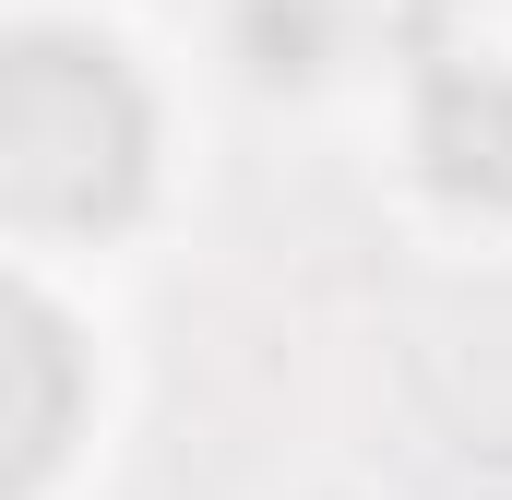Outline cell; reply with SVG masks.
<instances>
[{
	"instance_id": "obj_4",
	"label": "cell",
	"mask_w": 512,
	"mask_h": 500,
	"mask_svg": "<svg viewBox=\"0 0 512 500\" xmlns=\"http://www.w3.org/2000/svg\"><path fill=\"white\" fill-rule=\"evenodd\" d=\"M227 48H239V72L251 84H322L334 60H346V0H239V24H227Z\"/></svg>"
},
{
	"instance_id": "obj_2",
	"label": "cell",
	"mask_w": 512,
	"mask_h": 500,
	"mask_svg": "<svg viewBox=\"0 0 512 500\" xmlns=\"http://www.w3.org/2000/svg\"><path fill=\"white\" fill-rule=\"evenodd\" d=\"M405 143H417V179L441 203L501 215L512 203V60L501 48H429L405 84Z\"/></svg>"
},
{
	"instance_id": "obj_3",
	"label": "cell",
	"mask_w": 512,
	"mask_h": 500,
	"mask_svg": "<svg viewBox=\"0 0 512 500\" xmlns=\"http://www.w3.org/2000/svg\"><path fill=\"white\" fill-rule=\"evenodd\" d=\"M0 381H12V417H0V441H12V500L48 489V465L72 453V417H84V346H72V322L36 298V286H12V310H0Z\"/></svg>"
},
{
	"instance_id": "obj_1",
	"label": "cell",
	"mask_w": 512,
	"mask_h": 500,
	"mask_svg": "<svg viewBox=\"0 0 512 500\" xmlns=\"http://www.w3.org/2000/svg\"><path fill=\"white\" fill-rule=\"evenodd\" d=\"M155 179V96L108 36L24 24L0 60V191L24 227H120Z\"/></svg>"
}]
</instances>
